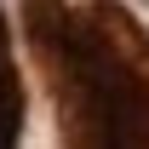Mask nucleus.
I'll list each match as a JSON object with an SVG mask.
<instances>
[{
	"mask_svg": "<svg viewBox=\"0 0 149 149\" xmlns=\"http://www.w3.org/2000/svg\"><path fill=\"white\" fill-rule=\"evenodd\" d=\"M0 35H6V29H0ZM0 138H12V132H6V126H0Z\"/></svg>",
	"mask_w": 149,
	"mask_h": 149,
	"instance_id": "obj_2",
	"label": "nucleus"
},
{
	"mask_svg": "<svg viewBox=\"0 0 149 149\" xmlns=\"http://www.w3.org/2000/svg\"><path fill=\"white\" fill-rule=\"evenodd\" d=\"M29 46L69 143H149V40L115 0H23Z\"/></svg>",
	"mask_w": 149,
	"mask_h": 149,
	"instance_id": "obj_1",
	"label": "nucleus"
}]
</instances>
